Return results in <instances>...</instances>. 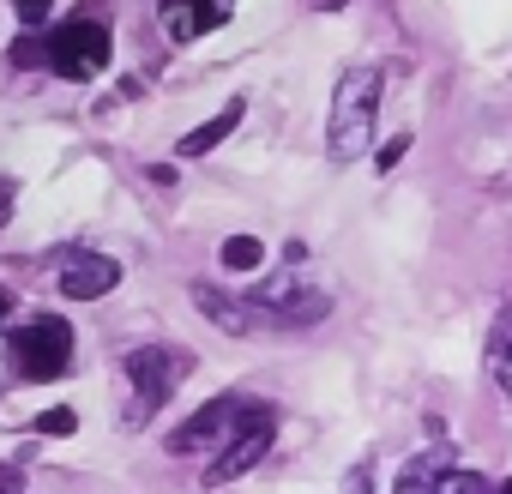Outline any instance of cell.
Wrapping results in <instances>:
<instances>
[{
    "label": "cell",
    "mask_w": 512,
    "mask_h": 494,
    "mask_svg": "<svg viewBox=\"0 0 512 494\" xmlns=\"http://www.w3.org/2000/svg\"><path fill=\"white\" fill-rule=\"evenodd\" d=\"M374 109H380V67H350L332 91V121H326V145L338 163L362 157L374 139Z\"/></svg>",
    "instance_id": "cell-1"
},
{
    "label": "cell",
    "mask_w": 512,
    "mask_h": 494,
    "mask_svg": "<svg viewBox=\"0 0 512 494\" xmlns=\"http://www.w3.org/2000/svg\"><path fill=\"white\" fill-rule=\"evenodd\" d=\"M272 434H278V416H272L266 404H247V410H241V422L229 428V446H223V452H217V464L205 470V482H211V488H223V482L247 476L253 464L272 452Z\"/></svg>",
    "instance_id": "cell-2"
},
{
    "label": "cell",
    "mask_w": 512,
    "mask_h": 494,
    "mask_svg": "<svg viewBox=\"0 0 512 494\" xmlns=\"http://www.w3.org/2000/svg\"><path fill=\"white\" fill-rule=\"evenodd\" d=\"M13 362H19V374H31V380L67 374V362H73V332H67V320L43 314V320L19 326V332H13Z\"/></svg>",
    "instance_id": "cell-3"
},
{
    "label": "cell",
    "mask_w": 512,
    "mask_h": 494,
    "mask_svg": "<svg viewBox=\"0 0 512 494\" xmlns=\"http://www.w3.org/2000/svg\"><path fill=\"white\" fill-rule=\"evenodd\" d=\"M187 368V356L163 350V344H145L127 356V380H133V404H127V422H145L169 392H175V374Z\"/></svg>",
    "instance_id": "cell-4"
},
{
    "label": "cell",
    "mask_w": 512,
    "mask_h": 494,
    "mask_svg": "<svg viewBox=\"0 0 512 494\" xmlns=\"http://www.w3.org/2000/svg\"><path fill=\"white\" fill-rule=\"evenodd\" d=\"M49 67L61 79H97L109 67V31L91 25V19H73L49 37Z\"/></svg>",
    "instance_id": "cell-5"
},
{
    "label": "cell",
    "mask_w": 512,
    "mask_h": 494,
    "mask_svg": "<svg viewBox=\"0 0 512 494\" xmlns=\"http://www.w3.org/2000/svg\"><path fill=\"white\" fill-rule=\"evenodd\" d=\"M241 410H247V404H235V398H211V404H199V410L169 434V452H199V446H211V440H229L223 428H235Z\"/></svg>",
    "instance_id": "cell-6"
},
{
    "label": "cell",
    "mask_w": 512,
    "mask_h": 494,
    "mask_svg": "<svg viewBox=\"0 0 512 494\" xmlns=\"http://www.w3.org/2000/svg\"><path fill=\"white\" fill-rule=\"evenodd\" d=\"M121 284V266L109 260V254H73L67 266H61V296H73V302H97V296H109Z\"/></svg>",
    "instance_id": "cell-7"
},
{
    "label": "cell",
    "mask_w": 512,
    "mask_h": 494,
    "mask_svg": "<svg viewBox=\"0 0 512 494\" xmlns=\"http://www.w3.org/2000/svg\"><path fill=\"white\" fill-rule=\"evenodd\" d=\"M217 19H229V0H163V31H169L175 43L205 37Z\"/></svg>",
    "instance_id": "cell-8"
},
{
    "label": "cell",
    "mask_w": 512,
    "mask_h": 494,
    "mask_svg": "<svg viewBox=\"0 0 512 494\" xmlns=\"http://www.w3.org/2000/svg\"><path fill=\"white\" fill-rule=\"evenodd\" d=\"M241 115H247V103H241V97H229V103H223V109H217L211 121H199V127H193V133H187V139H181L175 151H181V157H205L211 145H223V139H229V133L241 127Z\"/></svg>",
    "instance_id": "cell-9"
},
{
    "label": "cell",
    "mask_w": 512,
    "mask_h": 494,
    "mask_svg": "<svg viewBox=\"0 0 512 494\" xmlns=\"http://www.w3.org/2000/svg\"><path fill=\"white\" fill-rule=\"evenodd\" d=\"M482 356H488V374H494V386H500V392H512V302L494 314Z\"/></svg>",
    "instance_id": "cell-10"
},
{
    "label": "cell",
    "mask_w": 512,
    "mask_h": 494,
    "mask_svg": "<svg viewBox=\"0 0 512 494\" xmlns=\"http://www.w3.org/2000/svg\"><path fill=\"white\" fill-rule=\"evenodd\" d=\"M434 476H446V452H422V458H410L404 476H398V494H434V488H440Z\"/></svg>",
    "instance_id": "cell-11"
},
{
    "label": "cell",
    "mask_w": 512,
    "mask_h": 494,
    "mask_svg": "<svg viewBox=\"0 0 512 494\" xmlns=\"http://www.w3.org/2000/svg\"><path fill=\"white\" fill-rule=\"evenodd\" d=\"M266 260V241H253V235H229L223 241V272H253Z\"/></svg>",
    "instance_id": "cell-12"
},
{
    "label": "cell",
    "mask_w": 512,
    "mask_h": 494,
    "mask_svg": "<svg viewBox=\"0 0 512 494\" xmlns=\"http://www.w3.org/2000/svg\"><path fill=\"white\" fill-rule=\"evenodd\" d=\"M79 428V416L67 410V404H55V410H43L37 416V434H49V440H61V434H73Z\"/></svg>",
    "instance_id": "cell-13"
},
{
    "label": "cell",
    "mask_w": 512,
    "mask_h": 494,
    "mask_svg": "<svg viewBox=\"0 0 512 494\" xmlns=\"http://www.w3.org/2000/svg\"><path fill=\"white\" fill-rule=\"evenodd\" d=\"M13 61H19V67H31V61H49V43H37V37H19V43H13Z\"/></svg>",
    "instance_id": "cell-14"
},
{
    "label": "cell",
    "mask_w": 512,
    "mask_h": 494,
    "mask_svg": "<svg viewBox=\"0 0 512 494\" xmlns=\"http://www.w3.org/2000/svg\"><path fill=\"white\" fill-rule=\"evenodd\" d=\"M446 482H452L446 494H488V482H482L476 470H458V476H446Z\"/></svg>",
    "instance_id": "cell-15"
},
{
    "label": "cell",
    "mask_w": 512,
    "mask_h": 494,
    "mask_svg": "<svg viewBox=\"0 0 512 494\" xmlns=\"http://www.w3.org/2000/svg\"><path fill=\"white\" fill-rule=\"evenodd\" d=\"M404 151H410V133H398L392 145H380V157H374V163H380V169H392V163H404Z\"/></svg>",
    "instance_id": "cell-16"
},
{
    "label": "cell",
    "mask_w": 512,
    "mask_h": 494,
    "mask_svg": "<svg viewBox=\"0 0 512 494\" xmlns=\"http://www.w3.org/2000/svg\"><path fill=\"white\" fill-rule=\"evenodd\" d=\"M13 7H19V13H25V19H31V25H37V19H43V13H49V7H55V0H13Z\"/></svg>",
    "instance_id": "cell-17"
},
{
    "label": "cell",
    "mask_w": 512,
    "mask_h": 494,
    "mask_svg": "<svg viewBox=\"0 0 512 494\" xmlns=\"http://www.w3.org/2000/svg\"><path fill=\"white\" fill-rule=\"evenodd\" d=\"M368 476H374V464H356V476H350V494H368Z\"/></svg>",
    "instance_id": "cell-18"
},
{
    "label": "cell",
    "mask_w": 512,
    "mask_h": 494,
    "mask_svg": "<svg viewBox=\"0 0 512 494\" xmlns=\"http://www.w3.org/2000/svg\"><path fill=\"white\" fill-rule=\"evenodd\" d=\"M494 494H512V482H500V488H494Z\"/></svg>",
    "instance_id": "cell-19"
},
{
    "label": "cell",
    "mask_w": 512,
    "mask_h": 494,
    "mask_svg": "<svg viewBox=\"0 0 512 494\" xmlns=\"http://www.w3.org/2000/svg\"><path fill=\"white\" fill-rule=\"evenodd\" d=\"M320 7H344V0H320Z\"/></svg>",
    "instance_id": "cell-20"
},
{
    "label": "cell",
    "mask_w": 512,
    "mask_h": 494,
    "mask_svg": "<svg viewBox=\"0 0 512 494\" xmlns=\"http://www.w3.org/2000/svg\"><path fill=\"white\" fill-rule=\"evenodd\" d=\"M0 314H7V290H0Z\"/></svg>",
    "instance_id": "cell-21"
}]
</instances>
